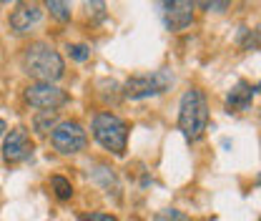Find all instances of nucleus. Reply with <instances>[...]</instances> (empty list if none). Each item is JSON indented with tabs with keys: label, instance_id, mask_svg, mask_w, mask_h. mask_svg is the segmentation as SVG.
Masks as SVG:
<instances>
[{
	"label": "nucleus",
	"instance_id": "nucleus-7",
	"mask_svg": "<svg viewBox=\"0 0 261 221\" xmlns=\"http://www.w3.org/2000/svg\"><path fill=\"white\" fill-rule=\"evenodd\" d=\"M31 154H33V141H31V136H28V131L20 126L13 128V131L8 133V138H5V146H3L5 161L20 163V161H25Z\"/></svg>",
	"mask_w": 261,
	"mask_h": 221
},
{
	"label": "nucleus",
	"instance_id": "nucleus-2",
	"mask_svg": "<svg viewBox=\"0 0 261 221\" xmlns=\"http://www.w3.org/2000/svg\"><path fill=\"white\" fill-rule=\"evenodd\" d=\"M208 126V103L206 95L198 88L186 91L178 106V128L184 131V136L189 141H196L203 136V131Z\"/></svg>",
	"mask_w": 261,
	"mask_h": 221
},
{
	"label": "nucleus",
	"instance_id": "nucleus-14",
	"mask_svg": "<svg viewBox=\"0 0 261 221\" xmlns=\"http://www.w3.org/2000/svg\"><path fill=\"white\" fill-rule=\"evenodd\" d=\"M68 51H70V58H75V61H86L88 56H91V51H88V45H68Z\"/></svg>",
	"mask_w": 261,
	"mask_h": 221
},
{
	"label": "nucleus",
	"instance_id": "nucleus-4",
	"mask_svg": "<svg viewBox=\"0 0 261 221\" xmlns=\"http://www.w3.org/2000/svg\"><path fill=\"white\" fill-rule=\"evenodd\" d=\"M171 83H173V78H171L168 70H156V73H148V76H133V78L126 81V86H123V95L130 98V101L148 98V95H159V93H163Z\"/></svg>",
	"mask_w": 261,
	"mask_h": 221
},
{
	"label": "nucleus",
	"instance_id": "nucleus-11",
	"mask_svg": "<svg viewBox=\"0 0 261 221\" xmlns=\"http://www.w3.org/2000/svg\"><path fill=\"white\" fill-rule=\"evenodd\" d=\"M56 121H58L56 111H43V113H38V116H35L33 126H35V131H38V133H48V131L53 133V128L58 126Z\"/></svg>",
	"mask_w": 261,
	"mask_h": 221
},
{
	"label": "nucleus",
	"instance_id": "nucleus-10",
	"mask_svg": "<svg viewBox=\"0 0 261 221\" xmlns=\"http://www.w3.org/2000/svg\"><path fill=\"white\" fill-rule=\"evenodd\" d=\"M251 98H254V88H251L246 81H239L236 88L228 93L226 106L231 111H246V108L251 106Z\"/></svg>",
	"mask_w": 261,
	"mask_h": 221
},
{
	"label": "nucleus",
	"instance_id": "nucleus-1",
	"mask_svg": "<svg viewBox=\"0 0 261 221\" xmlns=\"http://www.w3.org/2000/svg\"><path fill=\"white\" fill-rule=\"evenodd\" d=\"M23 68H25L28 76L38 78V83H56L65 70L61 53L53 51L45 43H33V45H28V51L23 56Z\"/></svg>",
	"mask_w": 261,
	"mask_h": 221
},
{
	"label": "nucleus",
	"instance_id": "nucleus-9",
	"mask_svg": "<svg viewBox=\"0 0 261 221\" xmlns=\"http://www.w3.org/2000/svg\"><path fill=\"white\" fill-rule=\"evenodd\" d=\"M40 15H43V10H40V5H35V3H23V5H18L13 13H10V28L15 33H25L31 31L33 26H38L40 23Z\"/></svg>",
	"mask_w": 261,
	"mask_h": 221
},
{
	"label": "nucleus",
	"instance_id": "nucleus-13",
	"mask_svg": "<svg viewBox=\"0 0 261 221\" xmlns=\"http://www.w3.org/2000/svg\"><path fill=\"white\" fill-rule=\"evenodd\" d=\"M45 8H48V10H50V15H53V18H58V20H68V18H70V5H68V3L50 0Z\"/></svg>",
	"mask_w": 261,
	"mask_h": 221
},
{
	"label": "nucleus",
	"instance_id": "nucleus-17",
	"mask_svg": "<svg viewBox=\"0 0 261 221\" xmlns=\"http://www.w3.org/2000/svg\"><path fill=\"white\" fill-rule=\"evenodd\" d=\"M201 8H208V10H224V8H228V3H201Z\"/></svg>",
	"mask_w": 261,
	"mask_h": 221
},
{
	"label": "nucleus",
	"instance_id": "nucleus-6",
	"mask_svg": "<svg viewBox=\"0 0 261 221\" xmlns=\"http://www.w3.org/2000/svg\"><path fill=\"white\" fill-rule=\"evenodd\" d=\"M25 101L31 103L33 108L40 111H56L68 103V93L63 88L53 86V83H33L25 88Z\"/></svg>",
	"mask_w": 261,
	"mask_h": 221
},
{
	"label": "nucleus",
	"instance_id": "nucleus-12",
	"mask_svg": "<svg viewBox=\"0 0 261 221\" xmlns=\"http://www.w3.org/2000/svg\"><path fill=\"white\" fill-rule=\"evenodd\" d=\"M50 184H53V189H56V196H58V199H70V196H73V186H70V181H65L63 176H53Z\"/></svg>",
	"mask_w": 261,
	"mask_h": 221
},
{
	"label": "nucleus",
	"instance_id": "nucleus-16",
	"mask_svg": "<svg viewBox=\"0 0 261 221\" xmlns=\"http://www.w3.org/2000/svg\"><path fill=\"white\" fill-rule=\"evenodd\" d=\"M81 221H118V219L111 216V214H100V211H96V214H86V216H81Z\"/></svg>",
	"mask_w": 261,
	"mask_h": 221
},
{
	"label": "nucleus",
	"instance_id": "nucleus-5",
	"mask_svg": "<svg viewBox=\"0 0 261 221\" xmlns=\"http://www.w3.org/2000/svg\"><path fill=\"white\" fill-rule=\"evenodd\" d=\"M50 143H53L56 151H61V154H78V151L86 149L88 136H86V131H83L81 124H75V121H63V124H58V126L53 128Z\"/></svg>",
	"mask_w": 261,
	"mask_h": 221
},
{
	"label": "nucleus",
	"instance_id": "nucleus-15",
	"mask_svg": "<svg viewBox=\"0 0 261 221\" xmlns=\"http://www.w3.org/2000/svg\"><path fill=\"white\" fill-rule=\"evenodd\" d=\"M244 45H249V48H261V26L256 31H249L246 33V40H244Z\"/></svg>",
	"mask_w": 261,
	"mask_h": 221
},
{
	"label": "nucleus",
	"instance_id": "nucleus-18",
	"mask_svg": "<svg viewBox=\"0 0 261 221\" xmlns=\"http://www.w3.org/2000/svg\"><path fill=\"white\" fill-rule=\"evenodd\" d=\"M5 131H8V126H5V121H3V118H0V136H3V133H5Z\"/></svg>",
	"mask_w": 261,
	"mask_h": 221
},
{
	"label": "nucleus",
	"instance_id": "nucleus-3",
	"mask_svg": "<svg viewBox=\"0 0 261 221\" xmlns=\"http://www.w3.org/2000/svg\"><path fill=\"white\" fill-rule=\"evenodd\" d=\"M93 136L106 151L121 156L128 143V126L113 113H98L93 118Z\"/></svg>",
	"mask_w": 261,
	"mask_h": 221
},
{
	"label": "nucleus",
	"instance_id": "nucleus-8",
	"mask_svg": "<svg viewBox=\"0 0 261 221\" xmlns=\"http://www.w3.org/2000/svg\"><path fill=\"white\" fill-rule=\"evenodd\" d=\"M163 18L168 31H184L191 20H194V3H166L163 5Z\"/></svg>",
	"mask_w": 261,
	"mask_h": 221
}]
</instances>
